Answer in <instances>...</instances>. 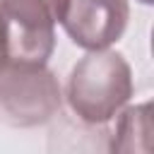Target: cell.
<instances>
[{
    "label": "cell",
    "mask_w": 154,
    "mask_h": 154,
    "mask_svg": "<svg viewBox=\"0 0 154 154\" xmlns=\"http://www.w3.org/2000/svg\"><path fill=\"white\" fill-rule=\"evenodd\" d=\"M140 2H144V5H149V2H152V0H140Z\"/></svg>",
    "instance_id": "7"
},
{
    "label": "cell",
    "mask_w": 154,
    "mask_h": 154,
    "mask_svg": "<svg viewBox=\"0 0 154 154\" xmlns=\"http://www.w3.org/2000/svg\"><path fill=\"white\" fill-rule=\"evenodd\" d=\"M63 7L65 0H0L10 63L46 65L55 48L53 26L60 22Z\"/></svg>",
    "instance_id": "3"
},
{
    "label": "cell",
    "mask_w": 154,
    "mask_h": 154,
    "mask_svg": "<svg viewBox=\"0 0 154 154\" xmlns=\"http://www.w3.org/2000/svg\"><path fill=\"white\" fill-rule=\"evenodd\" d=\"M152 144V106H130L116 128V137L111 142L113 152H147Z\"/></svg>",
    "instance_id": "5"
},
{
    "label": "cell",
    "mask_w": 154,
    "mask_h": 154,
    "mask_svg": "<svg viewBox=\"0 0 154 154\" xmlns=\"http://www.w3.org/2000/svg\"><path fill=\"white\" fill-rule=\"evenodd\" d=\"M128 17V0H65L60 24L75 46L103 51L123 36Z\"/></svg>",
    "instance_id": "4"
},
{
    "label": "cell",
    "mask_w": 154,
    "mask_h": 154,
    "mask_svg": "<svg viewBox=\"0 0 154 154\" xmlns=\"http://www.w3.org/2000/svg\"><path fill=\"white\" fill-rule=\"evenodd\" d=\"M60 108V87L46 65L7 63L0 72V116L19 128L51 120Z\"/></svg>",
    "instance_id": "2"
},
{
    "label": "cell",
    "mask_w": 154,
    "mask_h": 154,
    "mask_svg": "<svg viewBox=\"0 0 154 154\" xmlns=\"http://www.w3.org/2000/svg\"><path fill=\"white\" fill-rule=\"evenodd\" d=\"M10 63V53H7V29H5V19L0 14V72L5 70V65Z\"/></svg>",
    "instance_id": "6"
},
{
    "label": "cell",
    "mask_w": 154,
    "mask_h": 154,
    "mask_svg": "<svg viewBox=\"0 0 154 154\" xmlns=\"http://www.w3.org/2000/svg\"><path fill=\"white\" fill-rule=\"evenodd\" d=\"M132 96V72L120 53L91 51L70 72L67 103L91 125L111 120Z\"/></svg>",
    "instance_id": "1"
}]
</instances>
